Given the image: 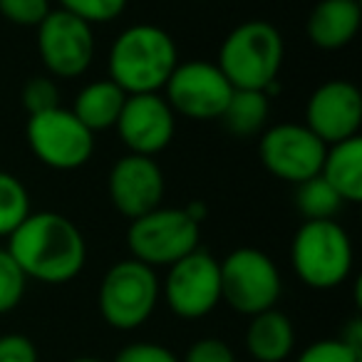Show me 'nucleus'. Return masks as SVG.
<instances>
[{
	"instance_id": "1",
	"label": "nucleus",
	"mask_w": 362,
	"mask_h": 362,
	"mask_svg": "<svg viewBox=\"0 0 362 362\" xmlns=\"http://www.w3.org/2000/svg\"><path fill=\"white\" fill-rule=\"evenodd\" d=\"M8 253L28 281L62 286L75 281L87 263V246L80 228L55 211L30 214L8 236Z\"/></svg>"
},
{
	"instance_id": "2",
	"label": "nucleus",
	"mask_w": 362,
	"mask_h": 362,
	"mask_svg": "<svg viewBox=\"0 0 362 362\" xmlns=\"http://www.w3.org/2000/svg\"><path fill=\"white\" fill-rule=\"evenodd\" d=\"M179 65L176 42L159 25H132L110 47V80L124 95H151L164 90Z\"/></svg>"
},
{
	"instance_id": "3",
	"label": "nucleus",
	"mask_w": 362,
	"mask_h": 362,
	"mask_svg": "<svg viewBox=\"0 0 362 362\" xmlns=\"http://www.w3.org/2000/svg\"><path fill=\"white\" fill-rule=\"evenodd\" d=\"M283 37L271 23L246 21L226 35L218 50V70L233 90L266 92L278 82L283 65Z\"/></svg>"
},
{
	"instance_id": "4",
	"label": "nucleus",
	"mask_w": 362,
	"mask_h": 362,
	"mask_svg": "<svg viewBox=\"0 0 362 362\" xmlns=\"http://www.w3.org/2000/svg\"><path fill=\"white\" fill-rule=\"evenodd\" d=\"M355 251L335 218L303 221L291 243V266L298 281L313 291H332L350 278Z\"/></svg>"
},
{
	"instance_id": "5",
	"label": "nucleus",
	"mask_w": 362,
	"mask_h": 362,
	"mask_svg": "<svg viewBox=\"0 0 362 362\" xmlns=\"http://www.w3.org/2000/svg\"><path fill=\"white\" fill-rule=\"evenodd\" d=\"M159 293L161 286L154 268L134 258H124L115 263L102 278L97 308L110 327L122 332L136 330L151 317L159 303Z\"/></svg>"
},
{
	"instance_id": "6",
	"label": "nucleus",
	"mask_w": 362,
	"mask_h": 362,
	"mask_svg": "<svg viewBox=\"0 0 362 362\" xmlns=\"http://www.w3.org/2000/svg\"><path fill=\"white\" fill-rule=\"evenodd\" d=\"M221 266V300L238 315H258L276 308L283 293L281 271L268 253L258 248H236Z\"/></svg>"
},
{
	"instance_id": "7",
	"label": "nucleus",
	"mask_w": 362,
	"mask_h": 362,
	"mask_svg": "<svg viewBox=\"0 0 362 362\" xmlns=\"http://www.w3.org/2000/svg\"><path fill=\"white\" fill-rule=\"evenodd\" d=\"M127 246L134 261L169 268L199 248V223L184 209L159 206L129 223Z\"/></svg>"
},
{
	"instance_id": "8",
	"label": "nucleus",
	"mask_w": 362,
	"mask_h": 362,
	"mask_svg": "<svg viewBox=\"0 0 362 362\" xmlns=\"http://www.w3.org/2000/svg\"><path fill=\"white\" fill-rule=\"evenodd\" d=\"M25 134L37 161L57 171L80 169L95 151V134L65 107L30 115Z\"/></svg>"
},
{
	"instance_id": "9",
	"label": "nucleus",
	"mask_w": 362,
	"mask_h": 362,
	"mask_svg": "<svg viewBox=\"0 0 362 362\" xmlns=\"http://www.w3.org/2000/svg\"><path fill=\"white\" fill-rule=\"evenodd\" d=\"M164 95L174 115L194 122H209L221 119L233 87L216 62L189 60L174 67L164 85Z\"/></svg>"
},
{
	"instance_id": "10",
	"label": "nucleus",
	"mask_w": 362,
	"mask_h": 362,
	"mask_svg": "<svg viewBox=\"0 0 362 362\" xmlns=\"http://www.w3.org/2000/svg\"><path fill=\"white\" fill-rule=\"evenodd\" d=\"M164 300L181 320H202L221 303V266L204 248H197L174 266L164 278Z\"/></svg>"
},
{
	"instance_id": "11",
	"label": "nucleus",
	"mask_w": 362,
	"mask_h": 362,
	"mask_svg": "<svg viewBox=\"0 0 362 362\" xmlns=\"http://www.w3.org/2000/svg\"><path fill=\"white\" fill-rule=\"evenodd\" d=\"M325 151L327 146L305 124H293V122L261 132V144H258L261 164L276 179L296 187L320 174Z\"/></svg>"
},
{
	"instance_id": "12",
	"label": "nucleus",
	"mask_w": 362,
	"mask_h": 362,
	"mask_svg": "<svg viewBox=\"0 0 362 362\" xmlns=\"http://www.w3.org/2000/svg\"><path fill=\"white\" fill-rule=\"evenodd\" d=\"M37 52L47 72L65 80L85 75L95 60L92 25L67 11H50L37 25Z\"/></svg>"
},
{
	"instance_id": "13",
	"label": "nucleus",
	"mask_w": 362,
	"mask_h": 362,
	"mask_svg": "<svg viewBox=\"0 0 362 362\" xmlns=\"http://www.w3.org/2000/svg\"><path fill=\"white\" fill-rule=\"evenodd\" d=\"M305 127L325 146L360 136L362 95L352 82H322L310 95L305 107Z\"/></svg>"
},
{
	"instance_id": "14",
	"label": "nucleus",
	"mask_w": 362,
	"mask_h": 362,
	"mask_svg": "<svg viewBox=\"0 0 362 362\" xmlns=\"http://www.w3.org/2000/svg\"><path fill=\"white\" fill-rule=\"evenodd\" d=\"M115 129L129 154L154 156L164 151L174 139L176 117L159 92L127 95Z\"/></svg>"
},
{
	"instance_id": "15",
	"label": "nucleus",
	"mask_w": 362,
	"mask_h": 362,
	"mask_svg": "<svg viewBox=\"0 0 362 362\" xmlns=\"http://www.w3.org/2000/svg\"><path fill=\"white\" fill-rule=\"evenodd\" d=\"M164 174L154 156L127 154L115 161L110 171V199L127 218H139L161 206Z\"/></svg>"
},
{
	"instance_id": "16",
	"label": "nucleus",
	"mask_w": 362,
	"mask_h": 362,
	"mask_svg": "<svg viewBox=\"0 0 362 362\" xmlns=\"http://www.w3.org/2000/svg\"><path fill=\"white\" fill-rule=\"evenodd\" d=\"M362 23L357 0H317L308 18V37L320 50H340L355 40Z\"/></svg>"
},
{
	"instance_id": "17",
	"label": "nucleus",
	"mask_w": 362,
	"mask_h": 362,
	"mask_svg": "<svg viewBox=\"0 0 362 362\" xmlns=\"http://www.w3.org/2000/svg\"><path fill=\"white\" fill-rule=\"evenodd\" d=\"M296 347V327L286 313L263 310L246 327V350L256 362H286Z\"/></svg>"
},
{
	"instance_id": "18",
	"label": "nucleus",
	"mask_w": 362,
	"mask_h": 362,
	"mask_svg": "<svg viewBox=\"0 0 362 362\" xmlns=\"http://www.w3.org/2000/svg\"><path fill=\"white\" fill-rule=\"evenodd\" d=\"M320 176L335 189L342 204L362 202V139H352L330 144L325 151Z\"/></svg>"
},
{
	"instance_id": "19",
	"label": "nucleus",
	"mask_w": 362,
	"mask_h": 362,
	"mask_svg": "<svg viewBox=\"0 0 362 362\" xmlns=\"http://www.w3.org/2000/svg\"><path fill=\"white\" fill-rule=\"evenodd\" d=\"M124 100L127 95L122 87H117L112 80H97L77 92L72 115L95 134V132L110 129L117 124Z\"/></svg>"
},
{
	"instance_id": "20",
	"label": "nucleus",
	"mask_w": 362,
	"mask_h": 362,
	"mask_svg": "<svg viewBox=\"0 0 362 362\" xmlns=\"http://www.w3.org/2000/svg\"><path fill=\"white\" fill-rule=\"evenodd\" d=\"M268 112H271V100L266 97V92L233 90L221 119L233 136L248 139V136H258L263 132L268 122Z\"/></svg>"
},
{
	"instance_id": "21",
	"label": "nucleus",
	"mask_w": 362,
	"mask_h": 362,
	"mask_svg": "<svg viewBox=\"0 0 362 362\" xmlns=\"http://www.w3.org/2000/svg\"><path fill=\"white\" fill-rule=\"evenodd\" d=\"M296 206L303 214V221H322V218H335V214L342 209V199L317 174L313 179L298 184Z\"/></svg>"
},
{
	"instance_id": "22",
	"label": "nucleus",
	"mask_w": 362,
	"mask_h": 362,
	"mask_svg": "<svg viewBox=\"0 0 362 362\" xmlns=\"http://www.w3.org/2000/svg\"><path fill=\"white\" fill-rule=\"evenodd\" d=\"M30 194L18 176L0 171V236H11L30 216Z\"/></svg>"
},
{
	"instance_id": "23",
	"label": "nucleus",
	"mask_w": 362,
	"mask_h": 362,
	"mask_svg": "<svg viewBox=\"0 0 362 362\" xmlns=\"http://www.w3.org/2000/svg\"><path fill=\"white\" fill-rule=\"evenodd\" d=\"M28 278L16 263V258L8 253V248H0V315L16 310L25 298Z\"/></svg>"
},
{
	"instance_id": "24",
	"label": "nucleus",
	"mask_w": 362,
	"mask_h": 362,
	"mask_svg": "<svg viewBox=\"0 0 362 362\" xmlns=\"http://www.w3.org/2000/svg\"><path fill=\"white\" fill-rule=\"evenodd\" d=\"M60 8L85 21L87 25H97L117 21L124 13L127 0H60Z\"/></svg>"
},
{
	"instance_id": "25",
	"label": "nucleus",
	"mask_w": 362,
	"mask_h": 362,
	"mask_svg": "<svg viewBox=\"0 0 362 362\" xmlns=\"http://www.w3.org/2000/svg\"><path fill=\"white\" fill-rule=\"evenodd\" d=\"M296 362H362V355L352 350L340 337H325L315 340L296 357Z\"/></svg>"
},
{
	"instance_id": "26",
	"label": "nucleus",
	"mask_w": 362,
	"mask_h": 362,
	"mask_svg": "<svg viewBox=\"0 0 362 362\" xmlns=\"http://www.w3.org/2000/svg\"><path fill=\"white\" fill-rule=\"evenodd\" d=\"M21 97L28 115H40V112L60 107V92H57V85L52 82V77H33V80H28Z\"/></svg>"
},
{
	"instance_id": "27",
	"label": "nucleus",
	"mask_w": 362,
	"mask_h": 362,
	"mask_svg": "<svg viewBox=\"0 0 362 362\" xmlns=\"http://www.w3.org/2000/svg\"><path fill=\"white\" fill-rule=\"evenodd\" d=\"M50 13V0H0V16L23 28H37Z\"/></svg>"
},
{
	"instance_id": "28",
	"label": "nucleus",
	"mask_w": 362,
	"mask_h": 362,
	"mask_svg": "<svg viewBox=\"0 0 362 362\" xmlns=\"http://www.w3.org/2000/svg\"><path fill=\"white\" fill-rule=\"evenodd\" d=\"M181 362H238L233 347L221 337H202L187 350Z\"/></svg>"
},
{
	"instance_id": "29",
	"label": "nucleus",
	"mask_w": 362,
	"mask_h": 362,
	"mask_svg": "<svg viewBox=\"0 0 362 362\" xmlns=\"http://www.w3.org/2000/svg\"><path fill=\"white\" fill-rule=\"evenodd\" d=\"M115 362H181L174 350L159 342H132L117 352Z\"/></svg>"
},
{
	"instance_id": "30",
	"label": "nucleus",
	"mask_w": 362,
	"mask_h": 362,
	"mask_svg": "<svg viewBox=\"0 0 362 362\" xmlns=\"http://www.w3.org/2000/svg\"><path fill=\"white\" fill-rule=\"evenodd\" d=\"M0 362H37V347L21 332L0 335Z\"/></svg>"
},
{
	"instance_id": "31",
	"label": "nucleus",
	"mask_w": 362,
	"mask_h": 362,
	"mask_svg": "<svg viewBox=\"0 0 362 362\" xmlns=\"http://www.w3.org/2000/svg\"><path fill=\"white\" fill-rule=\"evenodd\" d=\"M340 340L362 355V320L360 317H352V320L347 322V327H345V332H342Z\"/></svg>"
},
{
	"instance_id": "32",
	"label": "nucleus",
	"mask_w": 362,
	"mask_h": 362,
	"mask_svg": "<svg viewBox=\"0 0 362 362\" xmlns=\"http://www.w3.org/2000/svg\"><path fill=\"white\" fill-rule=\"evenodd\" d=\"M184 211L189 214V218H192V221L202 223L204 218H206V204H204V202H192V204H187V206H184Z\"/></svg>"
},
{
	"instance_id": "33",
	"label": "nucleus",
	"mask_w": 362,
	"mask_h": 362,
	"mask_svg": "<svg viewBox=\"0 0 362 362\" xmlns=\"http://www.w3.org/2000/svg\"><path fill=\"white\" fill-rule=\"evenodd\" d=\"M70 362H107V360H100V357H75Z\"/></svg>"
}]
</instances>
